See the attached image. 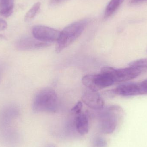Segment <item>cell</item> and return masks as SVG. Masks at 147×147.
Masks as SVG:
<instances>
[{
    "mask_svg": "<svg viewBox=\"0 0 147 147\" xmlns=\"http://www.w3.org/2000/svg\"><path fill=\"white\" fill-rule=\"evenodd\" d=\"M98 111L96 116L99 131L106 134L114 133L122 116V109L117 105H111Z\"/></svg>",
    "mask_w": 147,
    "mask_h": 147,
    "instance_id": "6da1fadb",
    "label": "cell"
},
{
    "mask_svg": "<svg viewBox=\"0 0 147 147\" xmlns=\"http://www.w3.org/2000/svg\"><path fill=\"white\" fill-rule=\"evenodd\" d=\"M59 107L58 98L55 91L51 89L40 90L36 94L32 104L35 113H55Z\"/></svg>",
    "mask_w": 147,
    "mask_h": 147,
    "instance_id": "7a4b0ae2",
    "label": "cell"
},
{
    "mask_svg": "<svg viewBox=\"0 0 147 147\" xmlns=\"http://www.w3.org/2000/svg\"><path fill=\"white\" fill-rule=\"evenodd\" d=\"M88 22V20L84 19L75 22L65 28L60 32L57 41L56 52H61L74 42L82 34Z\"/></svg>",
    "mask_w": 147,
    "mask_h": 147,
    "instance_id": "3957f363",
    "label": "cell"
},
{
    "mask_svg": "<svg viewBox=\"0 0 147 147\" xmlns=\"http://www.w3.org/2000/svg\"><path fill=\"white\" fill-rule=\"evenodd\" d=\"M82 82L87 89L96 91H98L115 84L109 74L102 70L99 74H87L84 76Z\"/></svg>",
    "mask_w": 147,
    "mask_h": 147,
    "instance_id": "277c9868",
    "label": "cell"
},
{
    "mask_svg": "<svg viewBox=\"0 0 147 147\" xmlns=\"http://www.w3.org/2000/svg\"><path fill=\"white\" fill-rule=\"evenodd\" d=\"M102 70L110 74L115 83L126 82L131 80L138 77L141 73L140 69L131 66L121 69L104 67Z\"/></svg>",
    "mask_w": 147,
    "mask_h": 147,
    "instance_id": "5b68a950",
    "label": "cell"
},
{
    "mask_svg": "<svg viewBox=\"0 0 147 147\" xmlns=\"http://www.w3.org/2000/svg\"><path fill=\"white\" fill-rule=\"evenodd\" d=\"M32 33L34 38L49 44L58 41L60 32L49 27L36 25L33 28Z\"/></svg>",
    "mask_w": 147,
    "mask_h": 147,
    "instance_id": "8992f818",
    "label": "cell"
},
{
    "mask_svg": "<svg viewBox=\"0 0 147 147\" xmlns=\"http://www.w3.org/2000/svg\"><path fill=\"white\" fill-rule=\"evenodd\" d=\"M21 137L19 131L13 126L0 129V143L4 147H18Z\"/></svg>",
    "mask_w": 147,
    "mask_h": 147,
    "instance_id": "52a82bcc",
    "label": "cell"
},
{
    "mask_svg": "<svg viewBox=\"0 0 147 147\" xmlns=\"http://www.w3.org/2000/svg\"><path fill=\"white\" fill-rule=\"evenodd\" d=\"M83 102L88 107L96 111H100L104 108V102L98 92L87 89L82 96Z\"/></svg>",
    "mask_w": 147,
    "mask_h": 147,
    "instance_id": "ba28073f",
    "label": "cell"
},
{
    "mask_svg": "<svg viewBox=\"0 0 147 147\" xmlns=\"http://www.w3.org/2000/svg\"><path fill=\"white\" fill-rule=\"evenodd\" d=\"M20 115L19 109L14 105L5 106L0 110V129L12 126Z\"/></svg>",
    "mask_w": 147,
    "mask_h": 147,
    "instance_id": "9c48e42d",
    "label": "cell"
},
{
    "mask_svg": "<svg viewBox=\"0 0 147 147\" xmlns=\"http://www.w3.org/2000/svg\"><path fill=\"white\" fill-rule=\"evenodd\" d=\"M74 115V118L71 122L74 131L80 136L88 134L90 130V121L88 114L81 112Z\"/></svg>",
    "mask_w": 147,
    "mask_h": 147,
    "instance_id": "30bf717a",
    "label": "cell"
},
{
    "mask_svg": "<svg viewBox=\"0 0 147 147\" xmlns=\"http://www.w3.org/2000/svg\"><path fill=\"white\" fill-rule=\"evenodd\" d=\"M50 45V44L41 42L38 40L23 38L17 41L15 46L16 48L20 51H28L45 48Z\"/></svg>",
    "mask_w": 147,
    "mask_h": 147,
    "instance_id": "8fae6325",
    "label": "cell"
},
{
    "mask_svg": "<svg viewBox=\"0 0 147 147\" xmlns=\"http://www.w3.org/2000/svg\"><path fill=\"white\" fill-rule=\"evenodd\" d=\"M14 0H1L0 2V15L7 17L13 12Z\"/></svg>",
    "mask_w": 147,
    "mask_h": 147,
    "instance_id": "7c38bea8",
    "label": "cell"
},
{
    "mask_svg": "<svg viewBox=\"0 0 147 147\" xmlns=\"http://www.w3.org/2000/svg\"><path fill=\"white\" fill-rule=\"evenodd\" d=\"M124 1V0H111L105 9V17L108 18L112 15Z\"/></svg>",
    "mask_w": 147,
    "mask_h": 147,
    "instance_id": "4fadbf2b",
    "label": "cell"
},
{
    "mask_svg": "<svg viewBox=\"0 0 147 147\" xmlns=\"http://www.w3.org/2000/svg\"><path fill=\"white\" fill-rule=\"evenodd\" d=\"M40 6L41 3L40 2H37L34 4L33 6L26 14L25 16V20L29 21L32 20L39 10Z\"/></svg>",
    "mask_w": 147,
    "mask_h": 147,
    "instance_id": "5bb4252c",
    "label": "cell"
},
{
    "mask_svg": "<svg viewBox=\"0 0 147 147\" xmlns=\"http://www.w3.org/2000/svg\"><path fill=\"white\" fill-rule=\"evenodd\" d=\"M107 142L105 138L100 136L93 137L92 142V147H107Z\"/></svg>",
    "mask_w": 147,
    "mask_h": 147,
    "instance_id": "9a60e30c",
    "label": "cell"
},
{
    "mask_svg": "<svg viewBox=\"0 0 147 147\" xmlns=\"http://www.w3.org/2000/svg\"><path fill=\"white\" fill-rule=\"evenodd\" d=\"M129 66L139 68H147V58L141 59L133 61L129 64Z\"/></svg>",
    "mask_w": 147,
    "mask_h": 147,
    "instance_id": "2e32d148",
    "label": "cell"
},
{
    "mask_svg": "<svg viewBox=\"0 0 147 147\" xmlns=\"http://www.w3.org/2000/svg\"><path fill=\"white\" fill-rule=\"evenodd\" d=\"M140 86V95L147 94V80L139 82Z\"/></svg>",
    "mask_w": 147,
    "mask_h": 147,
    "instance_id": "e0dca14e",
    "label": "cell"
},
{
    "mask_svg": "<svg viewBox=\"0 0 147 147\" xmlns=\"http://www.w3.org/2000/svg\"><path fill=\"white\" fill-rule=\"evenodd\" d=\"M83 104L82 102H78L76 105L72 108L71 111L74 115H77L82 112Z\"/></svg>",
    "mask_w": 147,
    "mask_h": 147,
    "instance_id": "ac0fdd59",
    "label": "cell"
},
{
    "mask_svg": "<svg viewBox=\"0 0 147 147\" xmlns=\"http://www.w3.org/2000/svg\"><path fill=\"white\" fill-rule=\"evenodd\" d=\"M7 27V23L5 20L0 18V31L5 30Z\"/></svg>",
    "mask_w": 147,
    "mask_h": 147,
    "instance_id": "d6986e66",
    "label": "cell"
},
{
    "mask_svg": "<svg viewBox=\"0 0 147 147\" xmlns=\"http://www.w3.org/2000/svg\"><path fill=\"white\" fill-rule=\"evenodd\" d=\"M66 1L67 0H51L50 1V4L52 6H55V5H57V4L62 3Z\"/></svg>",
    "mask_w": 147,
    "mask_h": 147,
    "instance_id": "ffe728a7",
    "label": "cell"
},
{
    "mask_svg": "<svg viewBox=\"0 0 147 147\" xmlns=\"http://www.w3.org/2000/svg\"><path fill=\"white\" fill-rule=\"evenodd\" d=\"M45 147H56V145L55 144H53V143H48V144H47Z\"/></svg>",
    "mask_w": 147,
    "mask_h": 147,
    "instance_id": "44dd1931",
    "label": "cell"
},
{
    "mask_svg": "<svg viewBox=\"0 0 147 147\" xmlns=\"http://www.w3.org/2000/svg\"><path fill=\"white\" fill-rule=\"evenodd\" d=\"M6 38L4 36H3V35L0 34V39H6Z\"/></svg>",
    "mask_w": 147,
    "mask_h": 147,
    "instance_id": "7402d4cb",
    "label": "cell"
},
{
    "mask_svg": "<svg viewBox=\"0 0 147 147\" xmlns=\"http://www.w3.org/2000/svg\"><path fill=\"white\" fill-rule=\"evenodd\" d=\"M1 68H0V80H1Z\"/></svg>",
    "mask_w": 147,
    "mask_h": 147,
    "instance_id": "603a6c76",
    "label": "cell"
}]
</instances>
